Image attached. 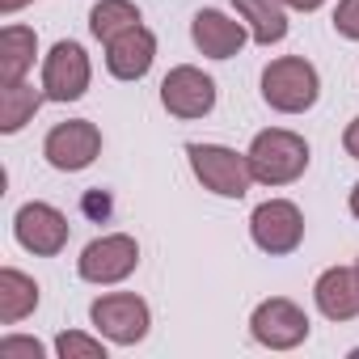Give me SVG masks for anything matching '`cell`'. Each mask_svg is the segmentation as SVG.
I'll use <instances>...</instances> for the list:
<instances>
[{
    "mask_svg": "<svg viewBox=\"0 0 359 359\" xmlns=\"http://www.w3.org/2000/svg\"><path fill=\"white\" fill-rule=\"evenodd\" d=\"M245 156L254 169V182H262V187H287L309 169V144H304V135H296L287 127L258 131Z\"/></svg>",
    "mask_w": 359,
    "mask_h": 359,
    "instance_id": "1",
    "label": "cell"
},
{
    "mask_svg": "<svg viewBox=\"0 0 359 359\" xmlns=\"http://www.w3.org/2000/svg\"><path fill=\"white\" fill-rule=\"evenodd\" d=\"M321 97V76L304 55H283L262 68V102L279 114H304Z\"/></svg>",
    "mask_w": 359,
    "mask_h": 359,
    "instance_id": "2",
    "label": "cell"
},
{
    "mask_svg": "<svg viewBox=\"0 0 359 359\" xmlns=\"http://www.w3.org/2000/svg\"><path fill=\"white\" fill-rule=\"evenodd\" d=\"M187 156H191L195 177L212 195H220V199H245V191L254 182V169H250L245 152L224 148V144H187Z\"/></svg>",
    "mask_w": 359,
    "mask_h": 359,
    "instance_id": "3",
    "label": "cell"
},
{
    "mask_svg": "<svg viewBox=\"0 0 359 359\" xmlns=\"http://www.w3.org/2000/svg\"><path fill=\"white\" fill-rule=\"evenodd\" d=\"M89 321L102 338H110L118 346H135V342L148 338L152 313L135 292H110V296H97L89 304Z\"/></svg>",
    "mask_w": 359,
    "mask_h": 359,
    "instance_id": "4",
    "label": "cell"
},
{
    "mask_svg": "<svg viewBox=\"0 0 359 359\" xmlns=\"http://www.w3.org/2000/svg\"><path fill=\"white\" fill-rule=\"evenodd\" d=\"M250 237H254V245L262 254L283 258V254L300 250V241H304V216H300V208L292 199H266L250 216Z\"/></svg>",
    "mask_w": 359,
    "mask_h": 359,
    "instance_id": "5",
    "label": "cell"
},
{
    "mask_svg": "<svg viewBox=\"0 0 359 359\" xmlns=\"http://www.w3.org/2000/svg\"><path fill=\"white\" fill-rule=\"evenodd\" d=\"M140 266V245L135 237L127 233H106L97 241H89L76 258V271L85 283H97V287H110V283H123L131 271Z\"/></svg>",
    "mask_w": 359,
    "mask_h": 359,
    "instance_id": "6",
    "label": "cell"
},
{
    "mask_svg": "<svg viewBox=\"0 0 359 359\" xmlns=\"http://www.w3.org/2000/svg\"><path fill=\"white\" fill-rule=\"evenodd\" d=\"M102 152V131L97 123L89 118H68V123H55L43 140V156L51 169L60 173H76V169H89Z\"/></svg>",
    "mask_w": 359,
    "mask_h": 359,
    "instance_id": "7",
    "label": "cell"
},
{
    "mask_svg": "<svg viewBox=\"0 0 359 359\" xmlns=\"http://www.w3.org/2000/svg\"><path fill=\"white\" fill-rule=\"evenodd\" d=\"M250 334H254V342H262L271 351H292L309 338V313L287 296H271L254 309Z\"/></svg>",
    "mask_w": 359,
    "mask_h": 359,
    "instance_id": "8",
    "label": "cell"
},
{
    "mask_svg": "<svg viewBox=\"0 0 359 359\" xmlns=\"http://www.w3.org/2000/svg\"><path fill=\"white\" fill-rule=\"evenodd\" d=\"M89 76H93L89 55L72 39H60L47 51V60H43V93H47V102H76V97H85Z\"/></svg>",
    "mask_w": 359,
    "mask_h": 359,
    "instance_id": "9",
    "label": "cell"
},
{
    "mask_svg": "<svg viewBox=\"0 0 359 359\" xmlns=\"http://www.w3.org/2000/svg\"><path fill=\"white\" fill-rule=\"evenodd\" d=\"M161 106L173 118H203L216 106V81L195 64H177L161 81Z\"/></svg>",
    "mask_w": 359,
    "mask_h": 359,
    "instance_id": "10",
    "label": "cell"
},
{
    "mask_svg": "<svg viewBox=\"0 0 359 359\" xmlns=\"http://www.w3.org/2000/svg\"><path fill=\"white\" fill-rule=\"evenodd\" d=\"M68 233H72L68 216L60 208H51V203H22L18 216H13L18 245L30 250V254H39V258H55L68 245Z\"/></svg>",
    "mask_w": 359,
    "mask_h": 359,
    "instance_id": "11",
    "label": "cell"
},
{
    "mask_svg": "<svg viewBox=\"0 0 359 359\" xmlns=\"http://www.w3.org/2000/svg\"><path fill=\"white\" fill-rule=\"evenodd\" d=\"M152 60H156V34H152L144 22L131 26V30H123V34H114V39L106 43V68H110V76H118V81H140V76H148Z\"/></svg>",
    "mask_w": 359,
    "mask_h": 359,
    "instance_id": "12",
    "label": "cell"
},
{
    "mask_svg": "<svg viewBox=\"0 0 359 359\" xmlns=\"http://www.w3.org/2000/svg\"><path fill=\"white\" fill-rule=\"evenodd\" d=\"M191 39H195V47H199L208 60H233V55L245 47L250 26H245V22H233V18L220 13V9H199L195 22H191Z\"/></svg>",
    "mask_w": 359,
    "mask_h": 359,
    "instance_id": "13",
    "label": "cell"
},
{
    "mask_svg": "<svg viewBox=\"0 0 359 359\" xmlns=\"http://www.w3.org/2000/svg\"><path fill=\"white\" fill-rule=\"evenodd\" d=\"M313 300L321 309V317L330 321H355L359 317V275L355 266H330L317 275L313 283Z\"/></svg>",
    "mask_w": 359,
    "mask_h": 359,
    "instance_id": "14",
    "label": "cell"
},
{
    "mask_svg": "<svg viewBox=\"0 0 359 359\" xmlns=\"http://www.w3.org/2000/svg\"><path fill=\"white\" fill-rule=\"evenodd\" d=\"M39 34L30 26H5L0 30V85H18L34 68Z\"/></svg>",
    "mask_w": 359,
    "mask_h": 359,
    "instance_id": "15",
    "label": "cell"
},
{
    "mask_svg": "<svg viewBox=\"0 0 359 359\" xmlns=\"http://www.w3.org/2000/svg\"><path fill=\"white\" fill-rule=\"evenodd\" d=\"M237 18L250 26V39L258 47H275L287 39V13H283V0H233Z\"/></svg>",
    "mask_w": 359,
    "mask_h": 359,
    "instance_id": "16",
    "label": "cell"
},
{
    "mask_svg": "<svg viewBox=\"0 0 359 359\" xmlns=\"http://www.w3.org/2000/svg\"><path fill=\"white\" fill-rule=\"evenodd\" d=\"M34 309H39V283L30 275H22L18 266H5V271H0V321L18 325Z\"/></svg>",
    "mask_w": 359,
    "mask_h": 359,
    "instance_id": "17",
    "label": "cell"
},
{
    "mask_svg": "<svg viewBox=\"0 0 359 359\" xmlns=\"http://www.w3.org/2000/svg\"><path fill=\"white\" fill-rule=\"evenodd\" d=\"M47 93H39L34 85L18 81V85H0V131L5 135H18L43 106Z\"/></svg>",
    "mask_w": 359,
    "mask_h": 359,
    "instance_id": "18",
    "label": "cell"
},
{
    "mask_svg": "<svg viewBox=\"0 0 359 359\" xmlns=\"http://www.w3.org/2000/svg\"><path fill=\"white\" fill-rule=\"evenodd\" d=\"M131 26H140V9L131 5V0H97V5L89 9V30L102 43H110L114 34H123Z\"/></svg>",
    "mask_w": 359,
    "mask_h": 359,
    "instance_id": "19",
    "label": "cell"
},
{
    "mask_svg": "<svg viewBox=\"0 0 359 359\" xmlns=\"http://www.w3.org/2000/svg\"><path fill=\"white\" fill-rule=\"evenodd\" d=\"M55 355L60 359H106V342L89 338V334H76V330H64L55 338Z\"/></svg>",
    "mask_w": 359,
    "mask_h": 359,
    "instance_id": "20",
    "label": "cell"
},
{
    "mask_svg": "<svg viewBox=\"0 0 359 359\" xmlns=\"http://www.w3.org/2000/svg\"><path fill=\"white\" fill-rule=\"evenodd\" d=\"M334 30L351 43H359V0H338L334 9Z\"/></svg>",
    "mask_w": 359,
    "mask_h": 359,
    "instance_id": "21",
    "label": "cell"
},
{
    "mask_svg": "<svg viewBox=\"0 0 359 359\" xmlns=\"http://www.w3.org/2000/svg\"><path fill=\"white\" fill-rule=\"evenodd\" d=\"M0 355H5V359H13V355L43 359V342H34V338H0Z\"/></svg>",
    "mask_w": 359,
    "mask_h": 359,
    "instance_id": "22",
    "label": "cell"
},
{
    "mask_svg": "<svg viewBox=\"0 0 359 359\" xmlns=\"http://www.w3.org/2000/svg\"><path fill=\"white\" fill-rule=\"evenodd\" d=\"M342 148H346V156H355V161H359V118H351V123H346V131H342Z\"/></svg>",
    "mask_w": 359,
    "mask_h": 359,
    "instance_id": "23",
    "label": "cell"
},
{
    "mask_svg": "<svg viewBox=\"0 0 359 359\" xmlns=\"http://www.w3.org/2000/svg\"><path fill=\"white\" fill-rule=\"evenodd\" d=\"M283 5H287V9H300V13H313V9L325 5V0H283Z\"/></svg>",
    "mask_w": 359,
    "mask_h": 359,
    "instance_id": "24",
    "label": "cell"
},
{
    "mask_svg": "<svg viewBox=\"0 0 359 359\" xmlns=\"http://www.w3.org/2000/svg\"><path fill=\"white\" fill-rule=\"evenodd\" d=\"M22 5H30V0H0V18H13Z\"/></svg>",
    "mask_w": 359,
    "mask_h": 359,
    "instance_id": "25",
    "label": "cell"
},
{
    "mask_svg": "<svg viewBox=\"0 0 359 359\" xmlns=\"http://www.w3.org/2000/svg\"><path fill=\"white\" fill-rule=\"evenodd\" d=\"M351 216L359 220V182H355V191H351Z\"/></svg>",
    "mask_w": 359,
    "mask_h": 359,
    "instance_id": "26",
    "label": "cell"
},
{
    "mask_svg": "<svg viewBox=\"0 0 359 359\" xmlns=\"http://www.w3.org/2000/svg\"><path fill=\"white\" fill-rule=\"evenodd\" d=\"M355 275H359V262H355Z\"/></svg>",
    "mask_w": 359,
    "mask_h": 359,
    "instance_id": "27",
    "label": "cell"
}]
</instances>
